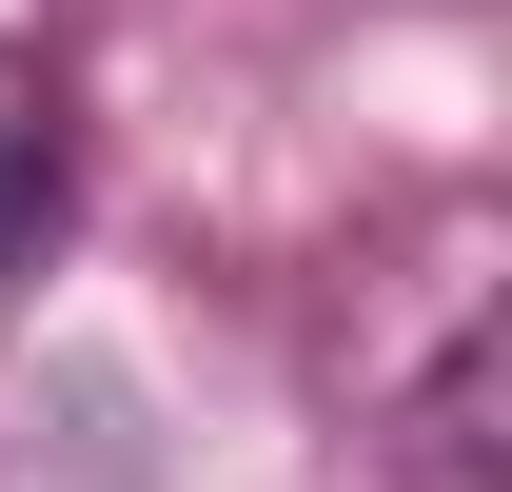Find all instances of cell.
<instances>
[{"label": "cell", "instance_id": "cell-1", "mask_svg": "<svg viewBox=\"0 0 512 492\" xmlns=\"http://www.w3.org/2000/svg\"><path fill=\"white\" fill-rule=\"evenodd\" d=\"M60 197H79V79L40 60V40H0V296L40 276Z\"/></svg>", "mask_w": 512, "mask_h": 492}]
</instances>
